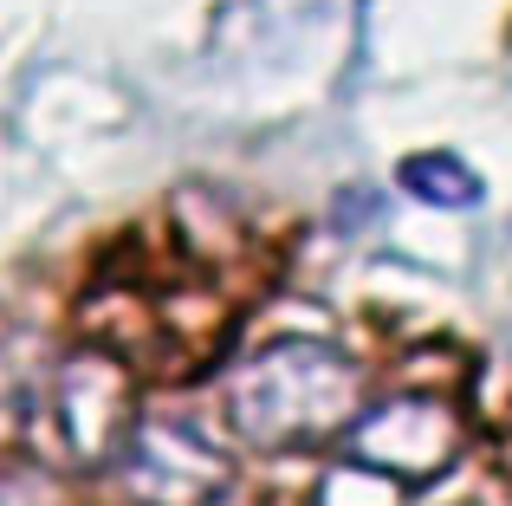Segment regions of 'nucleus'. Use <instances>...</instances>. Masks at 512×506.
Returning <instances> with one entry per match:
<instances>
[{
  "label": "nucleus",
  "instance_id": "nucleus-1",
  "mask_svg": "<svg viewBox=\"0 0 512 506\" xmlns=\"http://www.w3.org/2000/svg\"><path fill=\"white\" fill-rule=\"evenodd\" d=\"M363 409V370L338 344L318 338H279L247 357V370L227 390V416L247 442L292 448V442H325L357 422Z\"/></svg>",
  "mask_w": 512,
  "mask_h": 506
},
{
  "label": "nucleus",
  "instance_id": "nucleus-2",
  "mask_svg": "<svg viewBox=\"0 0 512 506\" xmlns=\"http://www.w3.org/2000/svg\"><path fill=\"white\" fill-rule=\"evenodd\" d=\"M52 429H59L65 455L78 468H104L117 461L130 422H137V390H130V370L104 351H85V357H65L52 370Z\"/></svg>",
  "mask_w": 512,
  "mask_h": 506
},
{
  "label": "nucleus",
  "instance_id": "nucleus-3",
  "mask_svg": "<svg viewBox=\"0 0 512 506\" xmlns=\"http://www.w3.org/2000/svg\"><path fill=\"white\" fill-rule=\"evenodd\" d=\"M454 448H461V422H454V409L441 403V396H389L383 409H370V416L350 422V461L370 474H389V481H435L441 468L454 461Z\"/></svg>",
  "mask_w": 512,
  "mask_h": 506
},
{
  "label": "nucleus",
  "instance_id": "nucleus-4",
  "mask_svg": "<svg viewBox=\"0 0 512 506\" xmlns=\"http://www.w3.org/2000/svg\"><path fill=\"white\" fill-rule=\"evenodd\" d=\"M117 474L143 506H208L227 494V461L182 422H130L117 448Z\"/></svg>",
  "mask_w": 512,
  "mask_h": 506
},
{
  "label": "nucleus",
  "instance_id": "nucleus-5",
  "mask_svg": "<svg viewBox=\"0 0 512 506\" xmlns=\"http://www.w3.org/2000/svg\"><path fill=\"white\" fill-rule=\"evenodd\" d=\"M402 189L428 208H474L480 202V176L461 163L454 150H422L402 163Z\"/></svg>",
  "mask_w": 512,
  "mask_h": 506
},
{
  "label": "nucleus",
  "instance_id": "nucleus-6",
  "mask_svg": "<svg viewBox=\"0 0 512 506\" xmlns=\"http://www.w3.org/2000/svg\"><path fill=\"white\" fill-rule=\"evenodd\" d=\"M0 506H72V487L39 461H0Z\"/></svg>",
  "mask_w": 512,
  "mask_h": 506
}]
</instances>
